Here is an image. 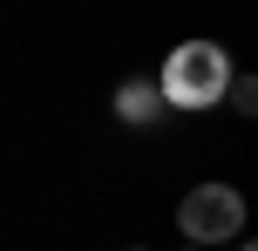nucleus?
Instances as JSON below:
<instances>
[{
    "label": "nucleus",
    "instance_id": "obj_1",
    "mask_svg": "<svg viewBox=\"0 0 258 251\" xmlns=\"http://www.w3.org/2000/svg\"><path fill=\"white\" fill-rule=\"evenodd\" d=\"M224 81H231V54L218 48V41H183L177 54L163 61V109H211L224 95Z\"/></svg>",
    "mask_w": 258,
    "mask_h": 251
},
{
    "label": "nucleus",
    "instance_id": "obj_2",
    "mask_svg": "<svg viewBox=\"0 0 258 251\" xmlns=\"http://www.w3.org/2000/svg\"><path fill=\"white\" fill-rule=\"evenodd\" d=\"M177 231L190 244H224L245 231V197H238L231 184H197L190 197L177 204Z\"/></svg>",
    "mask_w": 258,
    "mask_h": 251
},
{
    "label": "nucleus",
    "instance_id": "obj_3",
    "mask_svg": "<svg viewBox=\"0 0 258 251\" xmlns=\"http://www.w3.org/2000/svg\"><path fill=\"white\" fill-rule=\"evenodd\" d=\"M116 116L129 122V129H150V122H163V89H156V81H122L116 89Z\"/></svg>",
    "mask_w": 258,
    "mask_h": 251
},
{
    "label": "nucleus",
    "instance_id": "obj_4",
    "mask_svg": "<svg viewBox=\"0 0 258 251\" xmlns=\"http://www.w3.org/2000/svg\"><path fill=\"white\" fill-rule=\"evenodd\" d=\"M224 95H231V109H238V116H251V102H258V81L231 68V81H224Z\"/></svg>",
    "mask_w": 258,
    "mask_h": 251
},
{
    "label": "nucleus",
    "instance_id": "obj_5",
    "mask_svg": "<svg viewBox=\"0 0 258 251\" xmlns=\"http://www.w3.org/2000/svg\"><path fill=\"white\" fill-rule=\"evenodd\" d=\"M190 251H218V244H190Z\"/></svg>",
    "mask_w": 258,
    "mask_h": 251
},
{
    "label": "nucleus",
    "instance_id": "obj_6",
    "mask_svg": "<svg viewBox=\"0 0 258 251\" xmlns=\"http://www.w3.org/2000/svg\"><path fill=\"white\" fill-rule=\"evenodd\" d=\"M136 251H143V244H136Z\"/></svg>",
    "mask_w": 258,
    "mask_h": 251
}]
</instances>
